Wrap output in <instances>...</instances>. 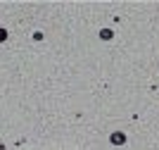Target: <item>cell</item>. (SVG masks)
Here are the masks:
<instances>
[{
    "mask_svg": "<svg viewBox=\"0 0 159 150\" xmlns=\"http://www.w3.org/2000/svg\"><path fill=\"white\" fill-rule=\"evenodd\" d=\"M112 143H116V145L124 143V133H114V136H112Z\"/></svg>",
    "mask_w": 159,
    "mask_h": 150,
    "instance_id": "cell-1",
    "label": "cell"
},
{
    "mask_svg": "<svg viewBox=\"0 0 159 150\" xmlns=\"http://www.w3.org/2000/svg\"><path fill=\"white\" fill-rule=\"evenodd\" d=\"M7 38V33H5V29H0V41H5Z\"/></svg>",
    "mask_w": 159,
    "mask_h": 150,
    "instance_id": "cell-2",
    "label": "cell"
}]
</instances>
